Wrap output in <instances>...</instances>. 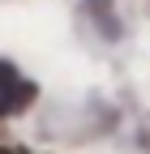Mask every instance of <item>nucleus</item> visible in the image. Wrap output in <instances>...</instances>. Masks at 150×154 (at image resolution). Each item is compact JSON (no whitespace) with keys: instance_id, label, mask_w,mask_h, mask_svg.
<instances>
[{"instance_id":"f257e3e1","label":"nucleus","mask_w":150,"mask_h":154,"mask_svg":"<svg viewBox=\"0 0 150 154\" xmlns=\"http://www.w3.org/2000/svg\"><path fill=\"white\" fill-rule=\"evenodd\" d=\"M34 94H39V86H34L22 69L9 64V60H0V120L26 111V107L34 103Z\"/></svg>"},{"instance_id":"f03ea898","label":"nucleus","mask_w":150,"mask_h":154,"mask_svg":"<svg viewBox=\"0 0 150 154\" xmlns=\"http://www.w3.org/2000/svg\"><path fill=\"white\" fill-rule=\"evenodd\" d=\"M95 5V22H99V30H107V38H120V22L111 17V0H90Z\"/></svg>"},{"instance_id":"7ed1b4c3","label":"nucleus","mask_w":150,"mask_h":154,"mask_svg":"<svg viewBox=\"0 0 150 154\" xmlns=\"http://www.w3.org/2000/svg\"><path fill=\"white\" fill-rule=\"evenodd\" d=\"M0 154H30V150H22V146H5Z\"/></svg>"}]
</instances>
